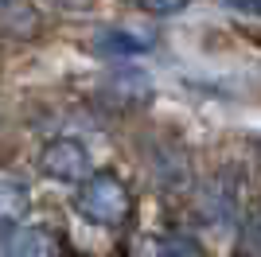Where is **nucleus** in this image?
Masks as SVG:
<instances>
[{"label": "nucleus", "mask_w": 261, "mask_h": 257, "mask_svg": "<svg viewBox=\"0 0 261 257\" xmlns=\"http://www.w3.org/2000/svg\"><path fill=\"white\" fill-rule=\"evenodd\" d=\"M74 207H78V214H82L86 222L113 230V226L129 222V214H133V195H129V187H125L113 171H94L90 179L78 183Z\"/></svg>", "instance_id": "obj_1"}, {"label": "nucleus", "mask_w": 261, "mask_h": 257, "mask_svg": "<svg viewBox=\"0 0 261 257\" xmlns=\"http://www.w3.org/2000/svg\"><path fill=\"white\" fill-rule=\"evenodd\" d=\"M39 175L59 179V183H82V179H90L94 171H90L86 144L74 140V137H55V140H47L43 152H39Z\"/></svg>", "instance_id": "obj_2"}, {"label": "nucleus", "mask_w": 261, "mask_h": 257, "mask_svg": "<svg viewBox=\"0 0 261 257\" xmlns=\"http://www.w3.org/2000/svg\"><path fill=\"white\" fill-rule=\"evenodd\" d=\"M0 257H63V242L47 226H4Z\"/></svg>", "instance_id": "obj_3"}, {"label": "nucleus", "mask_w": 261, "mask_h": 257, "mask_svg": "<svg viewBox=\"0 0 261 257\" xmlns=\"http://www.w3.org/2000/svg\"><path fill=\"white\" fill-rule=\"evenodd\" d=\"M28 211H32V187H28V179L12 168H0V230L4 226H20Z\"/></svg>", "instance_id": "obj_4"}, {"label": "nucleus", "mask_w": 261, "mask_h": 257, "mask_svg": "<svg viewBox=\"0 0 261 257\" xmlns=\"http://www.w3.org/2000/svg\"><path fill=\"white\" fill-rule=\"evenodd\" d=\"M101 55H113V59H133V55H144L148 47H156L152 32H133V28H109L94 39Z\"/></svg>", "instance_id": "obj_5"}, {"label": "nucleus", "mask_w": 261, "mask_h": 257, "mask_svg": "<svg viewBox=\"0 0 261 257\" xmlns=\"http://www.w3.org/2000/svg\"><path fill=\"white\" fill-rule=\"evenodd\" d=\"M242 253L246 257H261V199L250 207L246 222H242Z\"/></svg>", "instance_id": "obj_6"}, {"label": "nucleus", "mask_w": 261, "mask_h": 257, "mask_svg": "<svg viewBox=\"0 0 261 257\" xmlns=\"http://www.w3.org/2000/svg\"><path fill=\"white\" fill-rule=\"evenodd\" d=\"M156 257H203V246H199L195 238L175 234V238H164V242H160Z\"/></svg>", "instance_id": "obj_7"}, {"label": "nucleus", "mask_w": 261, "mask_h": 257, "mask_svg": "<svg viewBox=\"0 0 261 257\" xmlns=\"http://www.w3.org/2000/svg\"><path fill=\"white\" fill-rule=\"evenodd\" d=\"M144 12H152V16H175V12L187 8V0H141Z\"/></svg>", "instance_id": "obj_8"}, {"label": "nucleus", "mask_w": 261, "mask_h": 257, "mask_svg": "<svg viewBox=\"0 0 261 257\" xmlns=\"http://www.w3.org/2000/svg\"><path fill=\"white\" fill-rule=\"evenodd\" d=\"M222 4L242 12V16H261V0H222Z\"/></svg>", "instance_id": "obj_9"}, {"label": "nucleus", "mask_w": 261, "mask_h": 257, "mask_svg": "<svg viewBox=\"0 0 261 257\" xmlns=\"http://www.w3.org/2000/svg\"><path fill=\"white\" fill-rule=\"evenodd\" d=\"M8 4H12V0H0V8H8Z\"/></svg>", "instance_id": "obj_10"}]
</instances>
